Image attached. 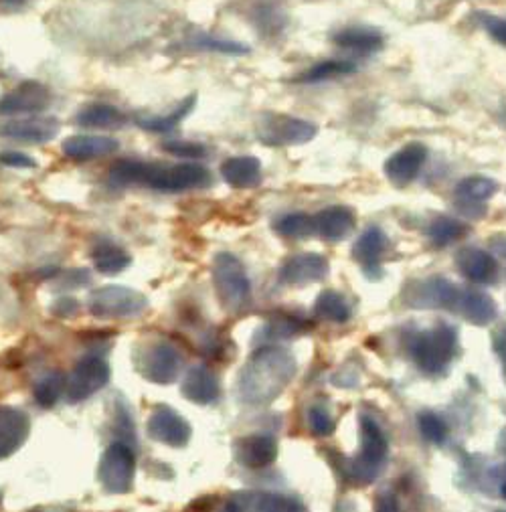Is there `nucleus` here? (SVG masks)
<instances>
[{
	"instance_id": "16",
	"label": "nucleus",
	"mask_w": 506,
	"mask_h": 512,
	"mask_svg": "<svg viewBox=\"0 0 506 512\" xmlns=\"http://www.w3.org/2000/svg\"><path fill=\"white\" fill-rule=\"evenodd\" d=\"M219 173L233 189H256L264 181L262 162L256 156H233L227 158Z\"/></svg>"
},
{
	"instance_id": "2",
	"label": "nucleus",
	"mask_w": 506,
	"mask_h": 512,
	"mask_svg": "<svg viewBox=\"0 0 506 512\" xmlns=\"http://www.w3.org/2000/svg\"><path fill=\"white\" fill-rule=\"evenodd\" d=\"M456 353V330L452 326H438L428 332H419L411 340V357L417 367L426 373H442Z\"/></svg>"
},
{
	"instance_id": "12",
	"label": "nucleus",
	"mask_w": 506,
	"mask_h": 512,
	"mask_svg": "<svg viewBox=\"0 0 506 512\" xmlns=\"http://www.w3.org/2000/svg\"><path fill=\"white\" fill-rule=\"evenodd\" d=\"M328 274V262L320 253L290 255L280 268V280L290 286H306L324 280Z\"/></svg>"
},
{
	"instance_id": "9",
	"label": "nucleus",
	"mask_w": 506,
	"mask_h": 512,
	"mask_svg": "<svg viewBox=\"0 0 506 512\" xmlns=\"http://www.w3.org/2000/svg\"><path fill=\"white\" fill-rule=\"evenodd\" d=\"M426 160H428V148L421 142H409L385 160L383 170L393 185L407 187L419 177Z\"/></svg>"
},
{
	"instance_id": "18",
	"label": "nucleus",
	"mask_w": 506,
	"mask_h": 512,
	"mask_svg": "<svg viewBox=\"0 0 506 512\" xmlns=\"http://www.w3.org/2000/svg\"><path fill=\"white\" fill-rule=\"evenodd\" d=\"M148 432L156 440H160L164 444H171V446L187 444L189 434H191L187 421L166 407L154 409V413L148 419Z\"/></svg>"
},
{
	"instance_id": "24",
	"label": "nucleus",
	"mask_w": 506,
	"mask_h": 512,
	"mask_svg": "<svg viewBox=\"0 0 506 512\" xmlns=\"http://www.w3.org/2000/svg\"><path fill=\"white\" fill-rule=\"evenodd\" d=\"M456 314H460L462 318H466L472 324L484 326L496 318L498 308H496V302L488 294H484L480 290L464 288Z\"/></svg>"
},
{
	"instance_id": "27",
	"label": "nucleus",
	"mask_w": 506,
	"mask_h": 512,
	"mask_svg": "<svg viewBox=\"0 0 506 512\" xmlns=\"http://www.w3.org/2000/svg\"><path fill=\"white\" fill-rule=\"evenodd\" d=\"M197 104V96L191 94L189 98H185L173 112L168 114H158V116H138L136 124L146 130V132H154V134H166L177 130V126L195 110Z\"/></svg>"
},
{
	"instance_id": "13",
	"label": "nucleus",
	"mask_w": 506,
	"mask_h": 512,
	"mask_svg": "<svg viewBox=\"0 0 506 512\" xmlns=\"http://www.w3.org/2000/svg\"><path fill=\"white\" fill-rule=\"evenodd\" d=\"M63 154L75 162H90L96 158H106L118 152L120 142L110 136L75 134L63 140Z\"/></svg>"
},
{
	"instance_id": "40",
	"label": "nucleus",
	"mask_w": 506,
	"mask_h": 512,
	"mask_svg": "<svg viewBox=\"0 0 506 512\" xmlns=\"http://www.w3.org/2000/svg\"><path fill=\"white\" fill-rule=\"evenodd\" d=\"M260 508L262 512H306L300 502L284 496H266L262 498Z\"/></svg>"
},
{
	"instance_id": "29",
	"label": "nucleus",
	"mask_w": 506,
	"mask_h": 512,
	"mask_svg": "<svg viewBox=\"0 0 506 512\" xmlns=\"http://www.w3.org/2000/svg\"><path fill=\"white\" fill-rule=\"evenodd\" d=\"M183 393L199 403H209L217 397L219 389H217V379L203 367H195L191 369V373L185 379L183 385Z\"/></svg>"
},
{
	"instance_id": "7",
	"label": "nucleus",
	"mask_w": 506,
	"mask_h": 512,
	"mask_svg": "<svg viewBox=\"0 0 506 512\" xmlns=\"http://www.w3.org/2000/svg\"><path fill=\"white\" fill-rule=\"evenodd\" d=\"M53 102L49 88L41 81L29 79L19 83L15 90L0 96V116H39Z\"/></svg>"
},
{
	"instance_id": "42",
	"label": "nucleus",
	"mask_w": 506,
	"mask_h": 512,
	"mask_svg": "<svg viewBox=\"0 0 506 512\" xmlns=\"http://www.w3.org/2000/svg\"><path fill=\"white\" fill-rule=\"evenodd\" d=\"M0 164L11 166V168H35V166H37L35 158H31L29 154L17 152V150L0 152Z\"/></svg>"
},
{
	"instance_id": "47",
	"label": "nucleus",
	"mask_w": 506,
	"mask_h": 512,
	"mask_svg": "<svg viewBox=\"0 0 506 512\" xmlns=\"http://www.w3.org/2000/svg\"><path fill=\"white\" fill-rule=\"evenodd\" d=\"M500 512H502V510H500Z\"/></svg>"
},
{
	"instance_id": "32",
	"label": "nucleus",
	"mask_w": 506,
	"mask_h": 512,
	"mask_svg": "<svg viewBox=\"0 0 506 512\" xmlns=\"http://www.w3.org/2000/svg\"><path fill=\"white\" fill-rule=\"evenodd\" d=\"M430 241L438 247H448L460 239L466 237L468 233V227L458 221V219H452V217H436L428 229H426Z\"/></svg>"
},
{
	"instance_id": "23",
	"label": "nucleus",
	"mask_w": 506,
	"mask_h": 512,
	"mask_svg": "<svg viewBox=\"0 0 506 512\" xmlns=\"http://www.w3.org/2000/svg\"><path fill=\"white\" fill-rule=\"evenodd\" d=\"M75 122L81 128H94V130H120L128 124V116L110 104H90L81 108Z\"/></svg>"
},
{
	"instance_id": "34",
	"label": "nucleus",
	"mask_w": 506,
	"mask_h": 512,
	"mask_svg": "<svg viewBox=\"0 0 506 512\" xmlns=\"http://www.w3.org/2000/svg\"><path fill=\"white\" fill-rule=\"evenodd\" d=\"M274 229L282 235V237H290V239H300V237H308L312 235L314 229V217L306 215V213H290L284 215L282 219L276 221Z\"/></svg>"
},
{
	"instance_id": "11",
	"label": "nucleus",
	"mask_w": 506,
	"mask_h": 512,
	"mask_svg": "<svg viewBox=\"0 0 506 512\" xmlns=\"http://www.w3.org/2000/svg\"><path fill=\"white\" fill-rule=\"evenodd\" d=\"M132 476H134L132 452L122 444L112 446L100 464V480L110 492H126L132 484Z\"/></svg>"
},
{
	"instance_id": "6",
	"label": "nucleus",
	"mask_w": 506,
	"mask_h": 512,
	"mask_svg": "<svg viewBox=\"0 0 506 512\" xmlns=\"http://www.w3.org/2000/svg\"><path fill=\"white\" fill-rule=\"evenodd\" d=\"M316 134L318 128L312 122L282 114H264L258 124V138L268 146H300Z\"/></svg>"
},
{
	"instance_id": "20",
	"label": "nucleus",
	"mask_w": 506,
	"mask_h": 512,
	"mask_svg": "<svg viewBox=\"0 0 506 512\" xmlns=\"http://www.w3.org/2000/svg\"><path fill=\"white\" fill-rule=\"evenodd\" d=\"M498 193V183L490 177H482V175H472L462 179L456 185V197H458V205L462 207V211L466 213V209H478L480 213H486L484 203L490 201L494 195Z\"/></svg>"
},
{
	"instance_id": "46",
	"label": "nucleus",
	"mask_w": 506,
	"mask_h": 512,
	"mask_svg": "<svg viewBox=\"0 0 506 512\" xmlns=\"http://www.w3.org/2000/svg\"><path fill=\"white\" fill-rule=\"evenodd\" d=\"M504 440H506V432H504Z\"/></svg>"
},
{
	"instance_id": "30",
	"label": "nucleus",
	"mask_w": 506,
	"mask_h": 512,
	"mask_svg": "<svg viewBox=\"0 0 506 512\" xmlns=\"http://www.w3.org/2000/svg\"><path fill=\"white\" fill-rule=\"evenodd\" d=\"M314 314L330 322H347L351 318V306L343 294L324 290L314 302Z\"/></svg>"
},
{
	"instance_id": "5",
	"label": "nucleus",
	"mask_w": 506,
	"mask_h": 512,
	"mask_svg": "<svg viewBox=\"0 0 506 512\" xmlns=\"http://www.w3.org/2000/svg\"><path fill=\"white\" fill-rule=\"evenodd\" d=\"M387 438L383 436V430L379 425L369 419L363 417L361 419V454L359 458H355L351 474L357 482L361 484H369L377 478L381 464L387 458Z\"/></svg>"
},
{
	"instance_id": "37",
	"label": "nucleus",
	"mask_w": 506,
	"mask_h": 512,
	"mask_svg": "<svg viewBox=\"0 0 506 512\" xmlns=\"http://www.w3.org/2000/svg\"><path fill=\"white\" fill-rule=\"evenodd\" d=\"M308 423H310V430L320 438L332 434V430H334V419H332L330 411L322 405H314L308 411Z\"/></svg>"
},
{
	"instance_id": "45",
	"label": "nucleus",
	"mask_w": 506,
	"mask_h": 512,
	"mask_svg": "<svg viewBox=\"0 0 506 512\" xmlns=\"http://www.w3.org/2000/svg\"><path fill=\"white\" fill-rule=\"evenodd\" d=\"M500 496L506 500V480L500 484Z\"/></svg>"
},
{
	"instance_id": "31",
	"label": "nucleus",
	"mask_w": 506,
	"mask_h": 512,
	"mask_svg": "<svg viewBox=\"0 0 506 512\" xmlns=\"http://www.w3.org/2000/svg\"><path fill=\"white\" fill-rule=\"evenodd\" d=\"M152 166L148 162L142 160H132V158H124L118 160L112 168H110V181L116 185H134V183H144L148 181Z\"/></svg>"
},
{
	"instance_id": "15",
	"label": "nucleus",
	"mask_w": 506,
	"mask_h": 512,
	"mask_svg": "<svg viewBox=\"0 0 506 512\" xmlns=\"http://www.w3.org/2000/svg\"><path fill=\"white\" fill-rule=\"evenodd\" d=\"M108 377H110V373H108V367L104 361H100V359L81 361L67 381L69 397L73 401L90 397L108 381Z\"/></svg>"
},
{
	"instance_id": "21",
	"label": "nucleus",
	"mask_w": 506,
	"mask_h": 512,
	"mask_svg": "<svg viewBox=\"0 0 506 512\" xmlns=\"http://www.w3.org/2000/svg\"><path fill=\"white\" fill-rule=\"evenodd\" d=\"M142 369L146 377L156 383H171L177 377L179 355L173 347L168 345H162V343L152 345L144 357Z\"/></svg>"
},
{
	"instance_id": "10",
	"label": "nucleus",
	"mask_w": 506,
	"mask_h": 512,
	"mask_svg": "<svg viewBox=\"0 0 506 512\" xmlns=\"http://www.w3.org/2000/svg\"><path fill=\"white\" fill-rule=\"evenodd\" d=\"M59 134V120L53 116H29L0 124V136L27 144H45Z\"/></svg>"
},
{
	"instance_id": "41",
	"label": "nucleus",
	"mask_w": 506,
	"mask_h": 512,
	"mask_svg": "<svg viewBox=\"0 0 506 512\" xmlns=\"http://www.w3.org/2000/svg\"><path fill=\"white\" fill-rule=\"evenodd\" d=\"M193 45L197 49H209V51H221V53H231V55H243L247 53L249 49L245 45H239V43H231V41H213L211 37H201V39H195Z\"/></svg>"
},
{
	"instance_id": "28",
	"label": "nucleus",
	"mask_w": 506,
	"mask_h": 512,
	"mask_svg": "<svg viewBox=\"0 0 506 512\" xmlns=\"http://www.w3.org/2000/svg\"><path fill=\"white\" fill-rule=\"evenodd\" d=\"M92 258H94L98 272H102L106 276H114V274L122 272L124 268H128V264H130V255L122 247H118L116 243H112L108 239L96 243V247L92 249Z\"/></svg>"
},
{
	"instance_id": "36",
	"label": "nucleus",
	"mask_w": 506,
	"mask_h": 512,
	"mask_svg": "<svg viewBox=\"0 0 506 512\" xmlns=\"http://www.w3.org/2000/svg\"><path fill=\"white\" fill-rule=\"evenodd\" d=\"M162 150L166 154H171L175 158H183V160H199L207 154L205 144L199 142H189V140H171V142H164Z\"/></svg>"
},
{
	"instance_id": "3",
	"label": "nucleus",
	"mask_w": 506,
	"mask_h": 512,
	"mask_svg": "<svg viewBox=\"0 0 506 512\" xmlns=\"http://www.w3.org/2000/svg\"><path fill=\"white\" fill-rule=\"evenodd\" d=\"M146 185L160 193H185L211 185V173L199 162H181L173 166L154 164Z\"/></svg>"
},
{
	"instance_id": "4",
	"label": "nucleus",
	"mask_w": 506,
	"mask_h": 512,
	"mask_svg": "<svg viewBox=\"0 0 506 512\" xmlns=\"http://www.w3.org/2000/svg\"><path fill=\"white\" fill-rule=\"evenodd\" d=\"M213 282L221 302L229 310H241L249 302L251 286L241 262L235 255L221 253L213 264Z\"/></svg>"
},
{
	"instance_id": "19",
	"label": "nucleus",
	"mask_w": 506,
	"mask_h": 512,
	"mask_svg": "<svg viewBox=\"0 0 506 512\" xmlns=\"http://www.w3.org/2000/svg\"><path fill=\"white\" fill-rule=\"evenodd\" d=\"M314 229L328 241H341L355 229V213L343 205L326 207L314 215Z\"/></svg>"
},
{
	"instance_id": "1",
	"label": "nucleus",
	"mask_w": 506,
	"mask_h": 512,
	"mask_svg": "<svg viewBox=\"0 0 506 512\" xmlns=\"http://www.w3.org/2000/svg\"><path fill=\"white\" fill-rule=\"evenodd\" d=\"M296 363L288 353L266 349L245 365L241 375V393L253 403H262L276 397L292 379Z\"/></svg>"
},
{
	"instance_id": "25",
	"label": "nucleus",
	"mask_w": 506,
	"mask_h": 512,
	"mask_svg": "<svg viewBox=\"0 0 506 512\" xmlns=\"http://www.w3.org/2000/svg\"><path fill=\"white\" fill-rule=\"evenodd\" d=\"M332 41L347 51H355V53H363V55L381 51L385 45L383 35L371 27H347V29L336 33L332 37Z\"/></svg>"
},
{
	"instance_id": "22",
	"label": "nucleus",
	"mask_w": 506,
	"mask_h": 512,
	"mask_svg": "<svg viewBox=\"0 0 506 512\" xmlns=\"http://www.w3.org/2000/svg\"><path fill=\"white\" fill-rule=\"evenodd\" d=\"M29 432L27 415L11 409L0 407V458L13 454L25 440Z\"/></svg>"
},
{
	"instance_id": "33",
	"label": "nucleus",
	"mask_w": 506,
	"mask_h": 512,
	"mask_svg": "<svg viewBox=\"0 0 506 512\" xmlns=\"http://www.w3.org/2000/svg\"><path fill=\"white\" fill-rule=\"evenodd\" d=\"M357 67L351 61H339V59H328V61H320L316 65H312L310 69H306L304 73H300L296 77L298 83H320L326 79H334L341 75H349L355 73Z\"/></svg>"
},
{
	"instance_id": "38",
	"label": "nucleus",
	"mask_w": 506,
	"mask_h": 512,
	"mask_svg": "<svg viewBox=\"0 0 506 512\" xmlns=\"http://www.w3.org/2000/svg\"><path fill=\"white\" fill-rule=\"evenodd\" d=\"M63 389V377L61 375H51L47 377L43 383H39L37 391H35V397L41 401V405H53L59 397Z\"/></svg>"
},
{
	"instance_id": "8",
	"label": "nucleus",
	"mask_w": 506,
	"mask_h": 512,
	"mask_svg": "<svg viewBox=\"0 0 506 512\" xmlns=\"http://www.w3.org/2000/svg\"><path fill=\"white\" fill-rule=\"evenodd\" d=\"M146 308V298L124 286H108L96 290L90 298V310L100 318L136 316Z\"/></svg>"
},
{
	"instance_id": "39",
	"label": "nucleus",
	"mask_w": 506,
	"mask_h": 512,
	"mask_svg": "<svg viewBox=\"0 0 506 512\" xmlns=\"http://www.w3.org/2000/svg\"><path fill=\"white\" fill-rule=\"evenodd\" d=\"M478 23L486 29V33L500 45L506 47V19L490 15V13H478Z\"/></svg>"
},
{
	"instance_id": "26",
	"label": "nucleus",
	"mask_w": 506,
	"mask_h": 512,
	"mask_svg": "<svg viewBox=\"0 0 506 512\" xmlns=\"http://www.w3.org/2000/svg\"><path fill=\"white\" fill-rule=\"evenodd\" d=\"M276 442L268 436H251L237 444V458L251 468H264L276 460Z\"/></svg>"
},
{
	"instance_id": "44",
	"label": "nucleus",
	"mask_w": 506,
	"mask_h": 512,
	"mask_svg": "<svg viewBox=\"0 0 506 512\" xmlns=\"http://www.w3.org/2000/svg\"><path fill=\"white\" fill-rule=\"evenodd\" d=\"M494 351L498 353V357H500V361L504 365V373H506V326H502L494 334Z\"/></svg>"
},
{
	"instance_id": "17",
	"label": "nucleus",
	"mask_w": 506,
	"mask_h": 512,
	"mask_svg": "<svg viewBox=\"0 0 506 512\" xmlns=\"http://www.w3.org/2000/svg\"><path fill=\"white\" fill-rule=\"evenodd\" d=\"M389 239L383 233V229L379 227H369L361 233V237L357 239V243L353 245V258L357 264H361V268L365 270L367 276L371 274H379L381 276V260L387 251Z\"/></svg>"
},
{
	"instance_id": "14",
	"label": "nucleus",
	"mask_w": 506,
	"mask_h": 512,
	"mask_svg": "<svg viewBox=\"0 0 506 512\" xmlns=\"http://www.w3.org/2000/svg\"><path fill=\"white\" fill-rule=\"evenodd\" d=\"M458 272L474 284H490L498 276V262L492 253L480 247H462L456 253Z\"/></svg>"
},
{
	"instance_id": "43",
	"label": "nucleus",
	"mask_w": 506,
	"mask_h": 512,
	"mask_svg": "<svg viewBox=\"0 0 506 512\" xmlns=\"http://www.w3.org/2000/svg\"><path fill=\"white\" fill-rule=\"evenodd\" d=\"M375 512H401V510H399L397 498L393 494L385 492L375 498Z\"/></svg>"
},
{
	"instance_id": "35",
	"label": "nucleus",
	"mask_w": 506,
	"mask_h": 512,
	"mask_svg": "<svg viewBox=\"0 0 506 512\" xmlns=\"http://www.w3.org/2000/svg\"><path fill=\"white\" fill-rule=\"evenodd\" d=\"M417 423H419L421 436H424L428 442H432V444H444L446 442L448 425L440 415H436L432 411H426V413L419 415Z\"/></svg>"
}]
</instances>
